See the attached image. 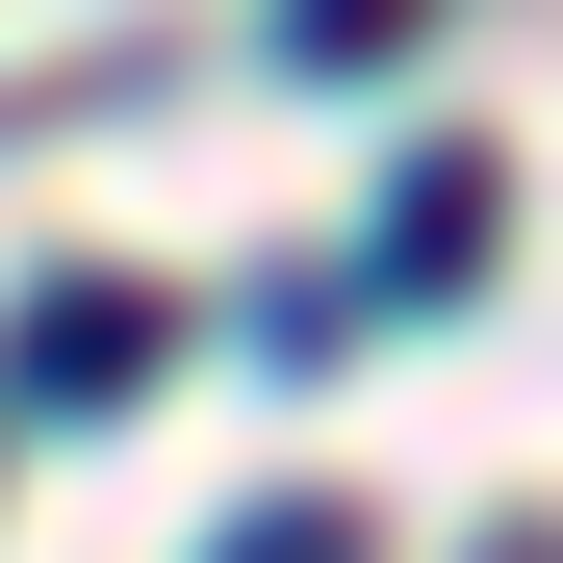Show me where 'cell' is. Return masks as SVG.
Returning a JSON list of instances; mask_svg holds the SVG:
<instances>
[{
    "label": "cell",
    "instance_id": "6da1fadb",
    "mask_svg": "<svg viewBox=\"0 0 563 563\" xmlns=\"http://www.w3.org/2000/svg\"><path fill=\"white\" fill-rule=\"evenodd\" d=\"M129 358H154V308H129V282H52V308H26V410H103Z\"/></svg>",
    "mask_w": 563,
    "mask_h": 563
},
{
    "label": "cell",
    "instance_id": "277c9868",
    "mask_svg": "<svg viewBox=\"0 0 563 563\" xmlns=\"http://www.w3.org/2000/svg\"><path fill=\"white\" fill-rule=\"evenodd\" d=\"M231 563H358V538L333 512H231Z\"/></svg>",
    "mask_w": 563,
    "mask_h": 563
},
{
    "label": "cell",
    "instance_id": "3957f363",
    "mask_svg": "<svg viewBox=\"0 0 563 563\" xmlns=\"http://www.w3.org/2000/svg\"><path fill=\"white\" fill-rule=\"evenodd\" d=\"M435 26V0H282V52H308V77H358V52H410Z\"/></svg>",
    "mask_w": 563,
    "mask_h": 563
},
{
    "label": "cell",
    "instance_id": "7a4b0ae2",
    "mask_svg": "<svg viewBox=\"0 0 563 563\" xmlns=\"http://www.w3.org/2000/svg\"><path fill=\"white\" fill-rule=\"evenodd\" d=\"M461 256H487V179H461V154H435V179H410V206H385V282H461Z\"/></svg>",
    "mask_w": 563,
    "mask_h": 563
}]
</instances>
